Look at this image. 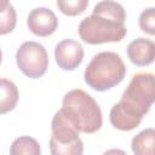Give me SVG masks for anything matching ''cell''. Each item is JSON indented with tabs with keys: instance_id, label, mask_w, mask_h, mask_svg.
Segmentation results:
<instances>
[{
	"instance_id": "6da1fadb",
	"label": "cell",
	"mask_w": 155,
	"mask_h": 155,
	"mask_svg": "<svg viewBox=\"0 0 155 155\" xmlns=\"http://www.w3.org/2000/svg\"><path fill=\"white\" fill-rule=\"evenodd\" d=\"M154 99V75L151 73H138L133 75L122 93L121 101L110 109V124L120 131L134 130L149 111Z\"/></svg>"
},
{
	"instance_id": "7a4b0ae2",
	"label": "cell",
	"mask_w": 155,
	"mask_h": 155,
	"mask_svg": "<svg viewBox=\"0 0 155 155\" xmlns=\"http://www.w3.org/2000/svg\"><path fill=\"white\" fill-rule=\"evenodd\" d=\"M126 12L116 1H99L94 5L92 15L79 24L80 39L90 45L121 41L127 33L125 27Z\"/></svg>"
},
{
	"instance_id": "3957f363",
	"label": "cell",
	"mask_w": 155,
	"mask_h": 155,
	"mask_svg": "<svg viewBox=\"0 0 155 155\" xmlns=\"http://www.w3.org/2000/svg\"><path fill=\"white\" fill-rule=\"evenodd\" d=\"M59 110L78 132L94 133L102 127L103 117L98 103L80 88L64 94Z\"/></svg>"
},
{
	"instance_id": "277c9868",
	"label": "cell",
	"mask_w": 155,
	"mask_h": 155,
	"mask_svg": "<svg viewBox=\"0 0 155 155\" xmlns=\"http://www.w3.org/2000/svg\"><path fill=\"white\" fill-rule=\"evenodd\" d=\"M126 75V65L120 54L105 51L99 52L87 64L84 79L96 91H107L119 85Z\"/></svg>"
},
{
	"instance_id": "5b68a950",
	"label": "cell",
	"mask_w": 155,
	"mask_h": 155,
	"mask_svg": "<svg viewBox=\"0 0 155 155\" xmlns=\"http://www.w3.org/2000/svg\"><path fill=\"white\" fill-rule=\"evenodd\" d=\"M52 134L50 138L51 155H82L84 143L79 132L58 110L51 122Z\"/></svg>"
},
{
	"instance_id": "8992f818",
	"label": "cell",
	"mask_w": 155,
	"mask_h": 155,
	"mask_svg": "<svg viewBox=\"0 0 155 155\" xmlns=\"http://www.w3.org/2000/svg\"><path fill=\"white\" fill-rule=\"evenodd\" d=\"M16 62L25 76L38 79L41 78L48 68V54L41 44L25 41L16 52Z\"/></svg>"
},
{
	"instance_id": "52a82bcc",
	"label": "cell",
	"mask_w": 155,
	"mask_h": 155,
	"mask_svg": "<svg viewBox=\"0 0 155 155\" xmlns=\"http://www.w3.org/2000/svg\"><path fill=\"white\" fill-rule=\"evenodd\" d=\"M54 58L61 69L74 70L84 59V48L80 42L71 39H65L57 44L54 48Z\"/></svg>"
},
{
	"instance_id": "ba28073f",
	"label": "cell",
	"mask_w": 155,
	"mask_h": 155,
	"mask_svg": "<svg viewBox=\"0 0 155 155\" xmlns=\"http://www.w3.org/2000/svg\"><path fill=\"white\" fill-rule=\"evenodd\" d=\"M27 24L29 30L38 36H48L58 27V19L53 11L47 7H35L28 15Z\"/></svg>"
},
{
	"instance_id": "9c48e42d",
	"label": "cell",
	"mask_w": 155,
	"mask_h": 155,
	"mask_svg": "<svg viewBox=\"0 0 155 155\" xmlns=\"http://www.w3.org/2000/svg\"><path fill=\"white\" fill-rule=\"evenodd\" d=\"M127 57L137 67H145L154 62L155 44L150 39L138 38L127 46Z\"/></svg>"
},
{
	"instance_id": "30bf717a",
	"label": "cell",
	"mask_w": 155,
	"mask_h": 155,
	"mask_svg": "<svg viewBox=\"0 0 155 155\" xmlns=\"http://www.w3.org/2000/svg\"><path fill=\"white\" fill-rule=\"evenodd\" d=\"M18 88L7 79H0V114H6L15 109L18 102Z\"/></svg>"
},
{
	"instance_id": "8fae6325",
	"label": "cell",
	"mask_w": 155,
	"mask_h": 155,
	"mask_svg": "<svg viewBox=\"0 0 155 155\" xmlns=\"http://www.w3.org/2000/svg\"><path fill=\"white\" fill-rule=\"evenodd\" d=\"M155 131L149 127L136 134L131 142V149L134 155H155L154 154Z\"/></svg>"
},
{
	"instance_id": "7c38bea8",
	"label": "cell",
	"mask_w": 155,
	"mask_h": 155,
	"mask_svg": "<svg viewBox=\"0 0 155 155\" xmlns=\"http://www.w3.org/2000/svg\"><path fill=\"white\" fill-rule=\"evenodd\" d=\"M39 142L29 136L16 138L10 147V155H40Z\"/></svg>"
},
{
	"instance_id": "4fadbf2b",
	"label": "cell",
	"mask_w": 155,
	"mask_h": 155,
	"mask_svg": "<svg viewBox=\"0 0 155 155\" xmlns=\"http://www.w3.org/2000/svg\"><path fill=\"white\" fill-rule=\"evenodd\" d=\"M17 23V15L13 5L7 0H0V35L11 33Z\"/></svg>"
},
{
	"instance_id": "5bb4252c",
	"label": "cell",
	"mask_w": 155,
	"mask_h": 155,
	"mask_svg": "<svg viewBox=\"0 0 155 155\" xmlns=\"http://www.w3.org/2000/svg\"><path fill=\"white\" fill-rule=\"evenodd\" d=\"M59 11L67 16H78L82 13L88 6V0H57Z\"/></svg>"
},
{
	"instance_id": "9a60e30c",
	"label": "cell",
	"mask_w": 155,
	"mask_h": 155,
	"mask_svg": "<svg viewBox=\"0 0 155 155\" xmlns=\"http://www.w3.org/2000/svg\"><path fill=\"white\" fill-rule=\"evenodd\" d=\"M139 27L144 33H148L150 35L155 34V8L154 7H149L140 13Z\"/></svg>"
},
{
	"instance_id": "2e32d148",
	"label": "cell",
	"mask_w": 155,
	"mask_h": 155,
	"mask_svg": "<svg viewBox=\"0 0 155 155\" xmlns=\"http://www.w3.org/2000/svg\"><path fill=\"white\" fill-rule=\"evenodd\" d=\"M102 155H127V154L121 149H109V150L104 151Z\"/></svg>"
},
{
	"instance_id": "e0dca14e",
	"label": "cell",
	"mask_w": 155,
	"mask_h": 155,
	"mask_svg": "<svg viewBox=\"0 0 155 155\" xmlns=\"http://www.w3.org/2000/svg\"><path fill=\"white\" fill-rule=\"evenodd\" d=\"M1 61H2V53H1V50H0V64H1Z\"/></svg>"
}]
</instances>
